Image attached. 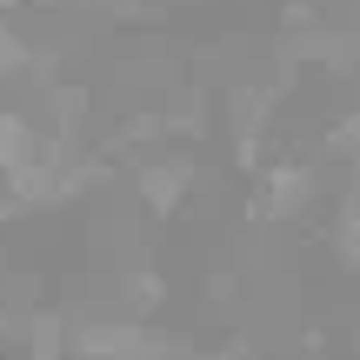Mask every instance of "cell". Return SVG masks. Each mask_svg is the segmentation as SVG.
<instances>
[{
	"label": "cell",
	"mask_w": 360,
	"mask_h": 360,
	"mask_svg": "<svg viewBox=\"0 0 360 360\" xmlns=\"http://www.w3.org/2000/svg\"><path fill=\"white\" fill-rule=\"evenodd\" d=\"M327 154H340L347 167H360V107H347V114L334 120V134H327Z\"/></svg>",
	"instance_id": "52a82bcc"
},
{
	"label": "cell",
	"mask_w": 360,
	"mask_h": 360,
	"mask_svg": "<svg viewBox=\"0 0 360 360\" xmlns=\"http://www.w3.org/2000/svg\"><path fill=\"white\" fill-rule=\"evenodd\" d=\"M0 300H7V274H0Z\"/></svg>",
	"instance_id": "9c48e42d"
},
{
	"label": "cell",
	"mask_w": 360,
	"mask_h": 360,
	"mask_svg": "<svg viewBox=\"0 0 360 360\" xmlns=\"http://www.w3.org/2000/svg\"><path fill=\"white\" fill-rule=\"evenodd\" d=\"M321 200V167L314 160H267L254 174V214L260 220H300L307 207Z\"/></svg>",
	"instance_id": "7a4b0ae2"
},
{
	"label": "cell",
	"mask_w": 360,
	"mask_h": 360,
	"mask_svg": "<svg viewBox=\"0 0 360 360\" xmlns=\"http://www.w3.org/2000/svg\"><path fill=\"white\" fill-rule=\"evenodd\" d=\"M74 327V360H174V340L141 314H87Z\"/></svg>",
	"instance_id": "6da1fadb"
},
{
	"label": "cell",
	"mask_w": 360,
	"mask_h": 360,
	"mask_svg": "<svg viewBox=\"0 0 360 360\" xmlns=\"http://www.w3.org/2000/svg\"><path fill=\"white\" fill-rule=\"evenodd\" d=\"M334 254H340V267L360 274V187L340 193V214H334Z\"/></svg>",
	"instance_id": "5b68a950"
},
{
	"label": "cell",
	"mask_w": 360,
	"mask_h": 360,
	"mask_svg": "<svg viewBox=\"0 0 360 360\" xmlns=\"http://www.w3.org/2000/svg\"><path fill=\"white\" fill-rule=\"evenodd\" d=\"M187 187H193V167H187L180 154H160V160H141V167H134V193L147 200V214H154V220L180 214Z\"/></svg>",
	"instance_id": "277c9868"
},
{
	"label": "cell",
	"mask_w": 360,
	"mask_h": 360,
	"mask_svg": "<svg viewBox=\"0 0 360 360\" xmlns=\"http://www.w3.org/2000/svg\"><path fill=\"white\" fill-rule=\"evenodd\" d=\"M27 67H34V40H27L20 27L0 13V80H20Z\"/></svg>",
	"instance_id": "8992f818"
},
{
	"label": "cell",
	"mask_w": 360,
	"mask_h": 360,
	"mask_svg": "<svg viewBox=\"0 0 360 360\" xmlns=\"http://www.w3.org/2000/svg\"><path fill=\"white\" fill-rule=\"evenodd\" d=\"M53 154H74V147H60L34 114H20V107H0V174L40 167V160H53Z\"/></svg>",
	"instance_id": "3957f363"
},
{
	"label": "cell",
	"mask_w": 360,
	"mask_h": 360,
	"mask_svg": "<svg viewBox=\"0 0 360 360\" xmlns=\"http://www.w3.org/2000/svg\"><path fill=\"white\" fill-rule=\"evenodd\" d=\"M13 214H20V200H13V193H7V187H0V227H7V220H13Z\"/></svg>",
	"instance_id": "ba28073f"
}]
</instances>
